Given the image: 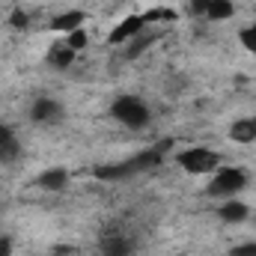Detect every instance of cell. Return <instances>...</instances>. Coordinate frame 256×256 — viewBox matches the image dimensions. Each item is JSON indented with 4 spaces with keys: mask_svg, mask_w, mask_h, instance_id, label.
I'll return each mask as SVG.
<instances>
[{
    "mask_svg": "<svg viewBox=\"0 0 256 256\" xmlns=\"http://www.w3.org/2000/svg\"><path fill=\"white\" fill-rule=\"evenodd\" d=\"M143 30H146L143 15H128V18H122V21L114 27V33H110V45H126V42H131L134 36H140Z\"/></svg>",
    "mask_w": 256,
    "mask_h": 256,
    "instance_id": "cell-5",
    "label": "cell"
},
{
    "mask_svg": "<svg viewBox=\"0 0 256 256\" xmlns=\"http://www.w3.org/2000/svg\"><path fill=\"white\" fill-rule=\"evenodd\" d=\"M110 114H114L116 122H122L126 128H143V126H149V120H152L149 104L143 98H137V96H120L110 104Z\"/></svg>",
    "mask_w": 256,
    "mask_h": 256,
    "instance_id": "cell-1",
    "label": "cell"
},
{
    "mask_svg": "<svg viewBox=\"0 0 256 256\" xmlns=\"http://www.w3.org/2000/svg\"><path fill=\"white\" fill-rule=\"evenodd\" d=\"M155 42H158V36H155V33H146V30H143L140 36H134L131 42H126V60H137V57H140L143 51H149V48H152Z\"/></svg>",
    "mask_w": 256,
    "mask_h": 256,
    "instance_id": "cell-10",
    "label": "cell"
},
{
    "mask_svg": "<svg viewBox=\"0 0 256 256\" xmlns=\"http://www.w3.org/2000/svg\"><path fill=\"white\" fill-rule=\"evenodd\" d=\"M173 18H176V12L167 9V6H155V9L143 12V21H146V24H152V21H173Z\"/></svg>",
    "mask_w": 256,
    "mask_h": 256,
    "instance_id": "cell-14",
    "label": "cell"
},
{
    "mask_svg": "<svg viewBox=\"0 0 256 256\" xmlns=\"http://www.w3.org/2000/svg\"><path fill=\"white\" fill-rule=\"evenodd\" d=\"M244 185H248V173H244L242 167H218L206 191H208V196H224V200H230V196H236V194L244 191Z\"/></svg>",
    "mask_w": 256,
    "mask_h": 256,
    "instance_id": "cell-3",
    "label": "cell"
},
{
    "mask_svg": "<svg viewBox=\"0 0 256 256\" xmlns=\"http://www.w3.org/2000/svg\"><path fill=\"white\" fill-rule=\"evenodd\" d=\"M238 42H242L250 54H256V24H250V27H242V30H238Z\"/></svg>",
    "mask_w": 256,
    "mask_h": 256,
    "instance_id": "cell-16",
    "label": "cell"
},
{
    "mask_svg": "<svg viewBox=\"0 0 256 256\" xmlns=\"http://www.w3.org/2000/svg\"><path fill=\"white\" fill-rule=\"evenodd\" d=\"M176 164L191 176H206V173H214L220 167V158L208 146H191V149H182L176 155Z\"/></svg>",
    "mask_w": 256,
    "mask_h": 256,
    "instance_id": "cell-2",
    "label": "cell"
},
{
    "mask_svg": "<svg viewBox=\"0 0 256 256\" xmlns=\"http://www.w3.org/2000/svg\"><path fill=\"white\" fill-rule=\"evenodd\" d=\"M84 21H86V12H84V9H68V12H60V15L51 21V30L68 36V33L80 30V27H84Z\"/></svg>",
    "mask_w": 256,
    "mask_h": 256,
    "instance_id": "cell-6",
    "label": "cell"
},
{
    "mask_svg": "<svg viewBox=\"0 0 256 256\" xmlns=\"http://www.w3.org/2000/svg\"><path fill=\"white\" fill-rule=\"evenodd\" d=\"M230 140H236V143H254L256 140V116H244V120H236L232 126H230Z\"/></svg>",
    "mask_w": 256,
    "mask_h": 256,
    "instance_id": "cell-8",
    "label": "cell"
},
{
    "mask_svg": "<svg viewBox=\"0 0 256 256\" xmlns=\"http://www.w3.org/2000/svg\"><path fill=\"white\" fill-rule=\"evenodd\" d=\"M74 57H78V54H74L68 45H54V48L48 51V66L63 72V68H68V66L74 63Z\"/></svg>",
    "mask_w": 256,
    "mask_h": 256,
    "instance_id": "cell-11",
    "label": "cell"
},
{
    "mask_svg": "<svg viewBox=\"0 0 256 256\" xmlns=\"http://www.w3.org/2000/svg\"><path fill=\"white\" fill-rule=\"evenodd\" d=\"M208 3L212 0H191V12L194 15H206L208 12Z\"/></svg>",
    "mask_w": 256,
    "mask_h": 256,
    "instance_id": "cell-18",
    "label": "cell"
},
{
    "mask_svg": "<svg viewBox=\"0 0 256 256\" xmlns=\"http://www.w3.org/2000/svg\"><path fill=\"white\" fill-rule=\"evenodd\" d=\"M102 254L104 256H128L131 248H128L126 238H108V242L102 244Z\"/></svg>",
    "mask_w": 256,
    "mask_h": 256,
    "instance_id": "cell-13",
    "label": "cell"
},
{
    "mask_svg": "<svg viewBox=\"0 0 256 256\" xmlns=\"http://www.w3.org/2000/svg\"><path fill=\"white\" fill-rule=\"evenodd\" d=\"M9 254H12V248H9V242L0 236V256H9Z\"/></svg>",
    "mask_w": 256,
    "mask_h": 256,
    "instance_id": "cell-20",
    "label": "cell"
},
{
    "mask_svg": "<svg viewBox=\"0 0 256 256\" xmlns=\"http://www.w3.org/2000/svg\"><path fill=\"white\" fill-rule=\"evenodd\" d=\"M220 220L224 224H242V220H248L250 218V206L248 202H242V200H226L224 206H220Z\"/></svg>",
    "mask_w": 256,
    "mask_h": 256,
    "instance_id": "cell-7",
    "label": "cell"
},
{
    "mask_svg": "<svg viewBox=\"0 0 256 256\" xmlns=\"http://www.w3.org/2000/svg\"><path fill=\"white\" fill-rule=\"evenodd\" d=\"M254 9H256V6H254Z\"/></svg>",
    "mask_w": 256,
    "mask_h": 256,
    "instance_id": "cell-21",
    "label": "cell"
},
{
    "mask_svg": "<svg viewBox=\"0 0 256 256\" xmlns=\"http://www.w3.org/2000/svg\"><path fill=\"white\" fill-rule=\"evenodd\" d=\"M66 185H68V170H63V167H51L39 176V188H45V191H63Z\"/></svg>",
    "mask_w": 256,
    "mask_h": 256,
    "instance_id": "cell-9",
    "label": "cell"
},
{
    "mask_svg": "<svg viewBox=\"0 0 256 256\" xmlns=\"http://www.w3.org/2000/svg\"><path fill=\"white\" fill-rule=\"evenodd\" d=\"M30 120L39 122V126L60 122V120H63V104H60L57 98H39V102H33V108H30Z\"/></svg>",
    "mask_w": 256,
    "mask_h": 256,
    "instance_id": "cell-4",
    "label": "cell"
},
{
    "mask_svg": "<svg viewBox=\"0 0 256 256\" xmlns=\"http://www.w3.org/2000/svg\"><path fill=\"white\" fill-rule=\"evenodd\" d=\"M232 15H236V3L232 0H212L208 12H206L208 21H230Z\"/></svg>",
    "mask_w": 256,
    "mask_h": 256,
    "instance_id": "cell-12",
    "label": "cell"
},
{
    "mask_svg": "<svg viewBox=\"0 0 256 256\" xmlns=\"http://www.w3.org/2000/svg\"><path fill=\"white\" fill-rule=\"evenodd\" d=\"M66 45H68V48H72L74 54H78V51H84V48L90 45V36H86V30L80 27V30H74V33H68V36H66Z\"/></svg>",
    "mask_w": 256,
    "mask_h": 256,
    "instance_id": "cell-15",
    "label": "cell"
},
{
    "mask_svg": "<svg viewBox=\"0 0 256 256\" xmlns=\"http://www.w3.org/2000/svg\"><path fill=\"white\" fill-rule=\"evenodd\" d=\"M12 24H15V27H24V24H27V15H24V12H15V15H12Z\"/></svg>",
    "mask_w": 256,
    "mask_h": 256,
    "instance_id": "cell-19",
    "label": "cell"
},
{
    "mask_svg": "<svg viewBox=\"0 0 256 256\" xmlns=\"http://www.w3.org/2000/svg\"><path fill=\"white\" fill-rule=\"evenodd\" d=\"M230 256H256V242H244V244H238V248H232Z\"/></svg>",
    "mask_w": 256,
    "mask_h": 256,
    "instance_id": "cell-17",
    "label": "cell"
}]
</instances>
